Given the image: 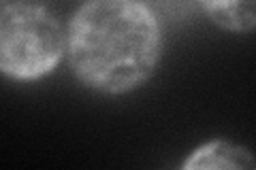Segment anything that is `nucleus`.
Listing matches in <instances>:
<instances>
[{
    "label": "nucleus",
    "mask_w": 256,
    "mask_h": 170,
    "mask_svg": "<svg viewBox=\"0 0 256 170\" xmlns=\"http://www.w3.org/2000/svg\"><path fill=\"white\" fill-rule=\"evenodd\" d=\"M186 170H222V168H254V156L250 153L248 147L235 145L230 141L216 139L196 147L190 153V158H186L184 166Z\"/></svg>",
    "instance_id": "7ed1b4c3"
},
{
    "label": "nucleus",
    "mask_w": 256,
    "mask_h": 170,
    "mask_svg": "<svg viewBox=\"0 0 256 170\" xmlns=\"http://www.w3.org/2000/svg\"><path fill=\"white\" fill-rule=\"evenodd\" d=\"M0 2H2V0H0Z\"/></svg>",
    "instance_id": "39448f33"
},
{
    "label": "nucleus",
    "mask_w": 256,
    "mask_h": 170,
    "mask_svg": "<svg viewBox=\"0 0 256 170\" xmlns=\"http://www.w3.org/2000/svg\"><path fill=\"white\" fill-rule=\"evenodd\" d=\"M162 49V26L146 0H86L66 32L75 77L107 96H122L148 83Z\"/></svg>",
    "instance_id": "f257e3e1"
},
{
    "label": "nucleus",
    "mask_w": 256,
    "mask_h": 170,
    "mask_svg": "<svg viewBox=\"0 0 256 170\" xmlns=\"http://www.w3.org/2000/svg\"><path fill=\"white\" fill-rule=\"evenodd\" d=\"M66 53V30L52 11L13 2L0 9V75L38 81L58 68Z\"/></svg>",
    "instance_id": "f03ea898"
},
{
    "label": "nucleus",
    "mask_w": 256,
    "mask_h": 170,
    "mask_svg": "<svg viewBox=\"0 0 256 170\" xmlns=\"http://www.w3.org/2000/svg\"><path fill=\"white\" fill-rule=\"evenodd\" d=\"M201 6L222 30L250 34L256 26V0H201Z\"/></svg>",
    "instance_id": "20e7f679"
}]
</instances>
